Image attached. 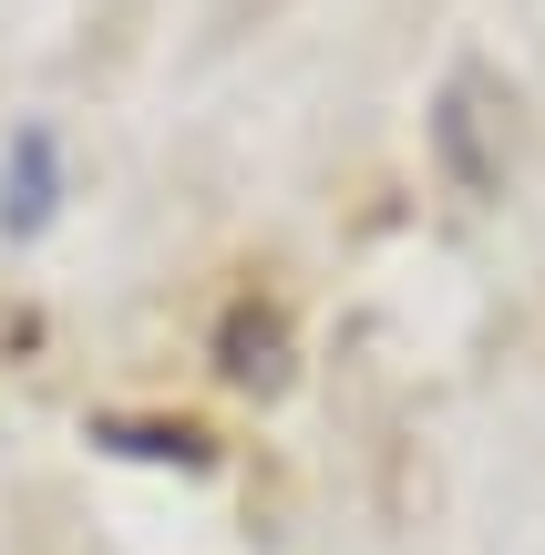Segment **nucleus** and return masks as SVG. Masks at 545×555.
Returning <instances> with one entry per match:
<instances>
[{
  "mask_svg": "<svg viewBox=\"0 0 545 555\" xmlns=\"http://www.w3.org/2000/svg\"><path fill=\"white\" fill-rule=\"evenodd\" d=\"M52 134H41V124H21V144H11V165H0V227H11V237H31L41 217H52Z\"/></svg>",
  "mask_w": 545,
  "mask_h": 555,
  "instance_id": "f257e3e1",
  "label": "nucleus"
}]
</instances>
